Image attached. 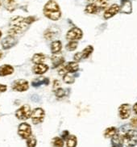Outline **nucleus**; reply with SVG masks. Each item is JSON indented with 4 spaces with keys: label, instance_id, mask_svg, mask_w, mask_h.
Returning <instances> with one entry per match:
<instances>
[{
    "label": "nucleus",
    "instance_id": "f257e3e1",
    "mask_svg": "<svg viewBox=\"0 0 137 147\" xmlns=\"http://www.w3.org/2000/svg\"><path fill=\"white\" fill-rule=\"evenodd\" d=\"M29 24L27 22V18L21 16H15L10 22V29L8 31L9 36H15L22 32Z\"/></svg>",
    "mask_w": 137,
    "mask_h": 147
},
{
    "label": "nucleus",
    "instance_id": "f03ea898",
    "mask_svg": "<svg viewBox=\"0 0 137 147\" xmlns=\"http://www.w3.org/2000/svg\"><path fill=\"white\" fill-rule=\"evenodd\" d=\"M120 136L122 146L124 147H133L137 145V131L135 129L126 130L124 132H117Z\"/></svg>",
    "mask_w": 137,
    "mask_h": 147
},
{
    "label": "nucleus",
    "instance_id": "7ed1b4c3",
    "mask_svg": "<svg viewBox=\"0 0 137 147\" xmlns=\"http://www.w3.org/2000/svg\"><path fill=\"white\" fill-rule=\"evenodd\" d=\"M44 14L52 20H58L61 16L59 5L53 0H49L45 4L44 7Z\"/></svg>",
    "mask_w": 137,
    "mask_h": 147
},
{
    "label": "nucleus",
    "instance_id": "20e7f679",
    "mask_svg": "<svg viewBox=\"0 0 137 147\" xmlns=\"http://www.w3.org/2000/svg\"><path fill=\"white\" fill-rule=\"evenodd\" d=\"M32 114V110L29 105H23L21 108H19L17 111L15 112V117H17L19 120L21 121H26L28 118L31 117Z\"/></svg>",
    "mask_w": 137,
    "mask_h": 147
},
{
    "label": "nucleus",
    "instance_id": "39448f33",
    "mask_svg": "<svg viewBox=\"0 0 137 147\" xmlns=\"http://www.w3.org/2000/svg\"><path fill=\"white\" fill-rule=\"evenodd\" d=\"M44 117H45V112L40 108H35L31 114L32 121L34 125H38L40 123H42Z\"/></svg>",
    "mask_w": 137,
    "mask_h": 147
},
{
    "label": "nucleus",
    "instance_id": "423d86ee",
    "mask_svg": "<svg viewBox=\"0 0 137 147\" xmlns=\"http://www.w3.org/2000/svg\"><path fill=\"white\" fill-rule=\"evenodd\" d=\"M18 134L22 138L27 140L32 136V127L28 123H22L18 127Z\"/></svg>",
    "mask_w": 137,
    "mask_h": 147
},
{
    "label": "nucleus",
    "instance_id": "0eeeda50",
    "mask_svg": "<svg viewBox=\"0 0 137 147\" xmlns=\"http://www.w3.org/2000/svg\"><path fill=\"white\" fill-rule=\"evenodd\" d=\"M28 87H29L28 82L24 79H18L12 83V89L15 91L23 92L27 91Z\"/></svg>",
    "mask_w": 137,
    "mask_h": 147
},
{
    "label": "nucleus",
    "instance_id": "6e6552de",
    "mask_svg": "<svg viewBox=\"0 0 137 147\" xmlns=\"http://www.w3.org/2000/svg\"><path fill=\"white\" fill-rule=\"evenodd\" d=\"M83 36L82 31L78 28H73L66 34V39L68 40H80Z\"/></svg>",
    "mask_w": 137,
    "mask_h": 147
},
{
    "label": "nucleus",
    "instance_id": "1a4fd4ad",
    "mask_svg": "<svg viewBox=\"0 0 137 147\" xmlns=\"http://www.w3.org/2000/svg\"><path fill=\"white\" fill-rule=\"evenodd\" d=\"M17 39L12 36H6L4 39L2 40V46L4 49H9L11 48L14 47L16 44H17Z\"/></svg>",
    "mask_w": 137,
    "mask_h": 147
},
{
    "label": "nucleus",
    "instance_id": "9d476101",
    "mask_svg": "<svg viewBox=\"0 0 137 147\" xmlns=\"http://www.w3.org/2000/svg\"><path fill=\"white\" fill-rule=\"evenodd\" d=\"M119 113H120V117L123 120L128 119L130 115H131V107L128 104H124L120 105L119 108Z\"/></svg>",
    "mask_w": 137,
    "mask_h": 147
},
{
    "label": "nucleus",
    "instance_id": "9b49d317",
    "mask_svg": "<svg viewBox=\"0 0 137 147\" xmlns=\"http://www.w3.org/2000/svg\"><path fill=\"white\" fill-rule=\"evenodd\" d=\"M120 7L117 4L111 5L109 8H107L106 10V11L104 12V18L107 20L110 18L113 17L114 16H116V14L120 11Z\"/></svg>",
    "mask_w": 137,
    "mask_h": 147
},
{
    "label": "nucleus",
    "instance_id": "f8f14e48",
    "mask_svg": "<svg viewBox=\"0 0 137 147\" xmlns=\"http://www.w3.org/2000/svg\"><path fill=\"white\" fill-rule=\"evenodd\" d=\"M120 11L121 13L130 14L132 11V5L129 0L122 1V6L120 7Z\"/></svg>",
    "mask_w": 137,
    "mask_h": 147
},
{
    "label": "nucleus",
    "instance_id": "ddd939ff",
    "mask_svg": "<svg viewBox=\"0 0 137 147\" xmlns=\"http://www.w3.org/2000/svg\"><path fill=\"white\" fill-rule=\"evenodd\" d=\"M49 84V79L45 77H39V78H35L32 82V87H37L41 86V85H45L47 86Z\"/></svg>",
    "mask_w": 137,
    "mask_h": 147
},
{
    "label": "nucleus",
    "instance_id": "4468645a",
    "mask_svg": "<svg viewBox=\"0 0 137 147\" xmlns=\"http://www.w3.org/2000/svg\"><path fill=\"white\" fill-rule=\"evenodd\" d=\"M32 70L36 74H43L48 70V66L45 64H43V63L36 64Z\"/></svg>",
    "mask_w": 137,
    "mask_h": 147
},
{
    "label": "nucleus",
    "instance_id": "2eb2a0df",
    "mask_svg": "<svg viewBox=\"0 0 137 147\" xmlns=\"http://www.w3.org/2000/svg\"><path fill=\"white\" fill-rule=\"evenodd\" d=\"M14 73V68L11 65H3L0 66V76L4 77Z\"/></svg>",
    "mask_w": 137,
    "mask_h": 147
},
{
    "label": "nucleus",
    "instance_id": "dca6fc26",
    "mask_svg": "<svg viewBox=\"0 0 137 147\" xmlns=\"http://www.w3.org/2000/svg\"><path fill=\"white\" fill-rule=\"evenodd\" d=\"M64 67L67 73H76L79 69V65L77 61H69Z\"/></svg>",
    "mask_w": 137,
    "mask_h": 147
},
{
    "label": "nucleus",
    "instance_id": "f3484780",
    "mask_svg": "<svg viewBox=\"0 0 137 147\" xmlns=\"http://www.w3.org/2000/svg\"><path fill=\"white\" fill-rule=\"evenodd\" d=\"M64 61V57L62 55H55L52 57V64L53 68H56L58 66L61 65Z\"/></svg>",
    "mask_w": 137,
    "mask_h": 147
},
{
    "label": "nucleus",
    "instance_id": "a211bd4d",
    "mask_svg": "<svg viewBox=\"0 0 137 147\" xmlns=\"http://www.w3.org/2000/svg\"><path fill=\"white\" fill-rule=\"evenodd\" d=\"M62 49V44L60 40H55L51 44V52L53 54H56L60 52Z\"/></svg>",
    "mask_w": 137,
    "mask_h": 147
},
{
    "label": "nucleus",
    "instance_id": "6ab92c4d",
    "mask_svg": "<svg viewBox=\"0 0 137 147\" xmlns=\"http://www.w3.org/2000/svg\"><path fill=\"white\" fill-rule=\"evenodd\" d=\"M93 4L98 8L99 11L104 10L108 5V0H94Z\"/></svg>",
    "mask_w": 137,
    "mask_h": 147
},
{
    "label": "nucleus",
    "instance_id": "aec40b11",
    "mask_svg": "<svg viewBox=\"0 0 137 147\" xmlns=\"http://www.w3.org/2000/svg\"><path fill=\"white\" fill-rule=\"evenodd\" d=\"M45 55L43 53H36L32 57V61L34 62L35 64H40L43 63L44 61H45Z\"/></svg>",
    "mask_w": 137,
    "mask_h": 147
},
{
    "label": "nucleus",
    "instance_id": "412c9836",
    "mask_svg": "<svg viewBox=\"0 0 137 147\" xmlns=\"http://www.w3.org/2000/svg\"><path fill=\"white\" fill-rule=\"evenodd\" d=\"M66 146L67 147H76L77 144V140L76 136L70 135L66 139Z\"/></svg>",
    "mask_w": 137,
    "mask_h": 147
},
{
    "label": "nucleus",
    "instance_id": "4be33fe9",
    "mask_svg": "<svg viewBox=\"0 0 137 147\" xmlns=\"http://www.w3.org/2000/svg\"><path fill=\"white\" fill-rule=\"evenodd\" d=\"M117 133V129L116 127H109L104 132V137L106 138H113Z\"/></svg>",
    "mask_w": 137,
    "mask_h": 147
},
{
    "label": "nucleus",
    "instance_id": "5701e85b",
    "mask_svg": "<svg viewBox=\"0 0 137 147\" xmlns=\"http://www.w3.org/2000/svg\"><path fill=\"white\" fill-rule=\"evenodd\" d=\"M93 51H94V48L92 47L91 45L87 46L86 49H84L82 50V52H81V58L86 59V58H87V57H89L90 54L93 53Z\"/></svg>",
    "mask_w": 137,
    "mask_h": 147
},
{
    "label": "nucleus",
    "instance_id": "b1692460",
    "mask_svg": "<svg viewBox=\"0 0 137 147\" xmlns=\"http://www.w3.org/2000/svg\"><path fill=\"white\" fill-rule=\"evenodd\" d=\"M74 73H66L65 74L63 75V79H64V82L68 83V84H71L74 82V78L75 76L73 75Z\"/></svg>",
    "mask_w": 137,
    "mask_h": 147
},
{
    "label": "nucleus",
    "instance_id": "393cba45",
    "mask_svg": "<svg viewBox=\"0 0 137 147\" xmlns=\"http://www.w3.org/2000/svg\"><path fill=\"white\" fill-rule=\"evenodd\" d=\"M85 11H86V13L89 14H96L99 11V10H98V8H97L93 3H90V4L87 5Z\"/></svg>",
    "mask_w": 137,
    "mask_h": 147
},
{
    "label": "nucleus",
    "instance_id": "a878e982",
    "mask_svg": "<svg viewBox=\"0 0 137 147\" xmlns=\"http://www.w3.org/2000/svg\"><path fill=\"white\" fill-rule=\"evenodd\" d=\"M52 146L53 147H63L64 146V142L63 140L58 137H56L52 139Z\"/></svg>",
    "mask_w": 137,
    "mask_h": 147
},
{
    "label": "nucleus",
    "instance_id": "bb28decb",
    "mask_svg": "<svg viewBox=\"0 0 137 147\" xmlns=\"http://www.w3.org/2000/svg\"><path fill=\"white\" fill-rule=\"evenodd\" d=\"M77 45H78V42L77 40H70L67 45H66V49L68 50V51H73L75 50L77 47Z\"/></svg>",
    "mask_w": 137,
    "mask_h": 147
},
{
    "label": "nucleus",
    "instance_id": "cd10ccee",
    "mask_svg": "<svg viewBox=\"0 0 137 147\" xmlns=\"http://www.w3.org/2000/svg\"><path fill=\"white\" fill-rule=\"evenodd\" d=\"M36 139L33 136H31L27 139V146L36 147Z\"/></svg>",
    "mask_w": 137,
    "mask_h": 147
},
{
    "label": "nucleus",
    "instance_id": "c85d7f7f",
    "mask_svg": "<svg viewBox=\"0 0 137 147\" xmlns=\"http://www.w3.org/2000/svg\"><path fill=\"white\" fill-rule=\"evenodd\" d=\"M65 92H66L65 90L59 87V88H57V89L55 90V95H56V96L57 98H62V97H64V96H65V95H66Z\"/></svg>",
    "mask_w": 137,
    "mask_h": 147
},
{
    "label": "nucleus",
    "instance_id": "c756f323",
    "mask_svg": "<svg viewBox=\"0 0 137 147\" xmlns=\"http://www.w3.org/2000/svg\"><path fill=\"white\" fill-rule=\"evenodd\" d=\"M54 33L51 29H48L45 32H44V37L47 40H51L53 36H54Z\"/></svg>",
    "mask_w": 137,
    "mask_h": 147
},
{
    "label": "nucleus",
    "instance_id": "7c9ffc66",
    "mask_svg": "<svg viewBox=\"0 0 137 147\" xmlns=\"http://www.w3.org/2000/svg\"><path fill=\"white\" fill-rule=\"evenodd\" d=\"M131 126L133 128H137V117H133L131 120Z\"/></svg>",
    "mask_w": 137,
    "mask_h": 147
},
{
    "label": "nucleus",
    "instance_id": "2f4dec72",
    "mask_svg": "<svg viewBox=\"0 0 137 147\" xmlns=\"http://www.w3.org/2000/svg\"><path fill=\"white\" fill-rule=\"evenodd\" d=\"M73 59L75 60V61H79L81 59V53H77L74 57H73Z\"/></svg>",
    "mask_w": 137,
    "mask_h": 147
},
{
    "label": "nucleus",
    "instance_id": "473e14b6",
    "mask_svg": "<svg viewBox=\"0 0 137 147\" xmlns=\"http://www.w3.org/2000/svg\"><path fill=\"white\" fill-rule=\"evenodd\" d=\"M7 90V87L3 84H0V93H3Z\"/></svg>",
    "mask_w": 137,
    "mask_h": 147
},
{
    "label": "nucleus",
    "instance_id": "72a5a7b5",
    "mask_svg": "<svg viewBox=\"0 0 137 147\" xmlns=\"http://www.w3.org/2000/svg\"><path fill=\"white\" fill-rule=\"evenodd\" d=\"M68 137V131H64L63 134H62V138L64 139H67V138Z\"/></svg>",
    "mask_w": 137,
    "mask_h": 147
},
{
    "label": "nucleus",
    "instance_id": "f704fd0d",
    "mask_svg": "<svg viewBox=\"0 0 137 147\" xmlns=\"http://www.w3.org/2000/svg\"><path fill=\"white\" fill-rule=\"evenodd\" d=\"M59 86H60V82L57 81V80H55V81H54V89L59 88Z\"/></svg>",
    "mask_w": 137,
    "mask_h": 147
},
{
    "label": "nucleus",
    "instance_id": "c9c22d12",
    "mask_svg": "<svg viewBox=\"0 0 137 147\" xmlns=\"http://www.w3.org/2000/svg\"><path fill=\"white\" fill-rule=\"evenodd\" d=\"M133 111H134V113L137 115V103H136V104H134V106H133Z\"/></svg>",
    "mask_w": 137,
    "mask_h": 147
},
{
    "label": "nucleus",
    "instance_id": "e433bc0d",
    "mask_svg": "<svg viewBox=\"0 0 137 147\" xmlns=\"http://www.w3.org/2000/svg\"><path fill=\"white\" fill-rule=\"evenodd\" d=\"M112 147H124L122 146H112Z\"/></svg>",
    "mask_w": 137,
    "mask_h": 147
},
{
    "label": "nucleus",
    "instance_id": "4c0bfd02",
    "mask_svg": "<svg viewBox=\"0 0 137 147\" xmlns=\"http://www.w3.org/2000/svg\"><path fill=\"white\" fill-rule=\"evenodd\" d=\"M2 56H3V53L1 52V50H0V58L2 57Z\"/></svg>",
    "mask_w": 137,
    "mask_h": 147
},
{
    "label": "nucleus",
    "instance_id": "58836bf2",
    "mask_svg": "<svg viewBox=\"0 0 137 147\" xmlns=\"http://www.w3.org/2000/svg\"><path fill=\"white\" fill-rule=\"evenodd\" d=\"M1 36H2V32L0 31V38H1Z\"/></svg>",
    "mask_w": 137,
    "mask_h": 147
},
{
    "label": "nucleus",
    "instance_id": "ea45409f",
    "mask_svg": "<svg viewBox=\"0 0 137 147\" xmlns=\"http://www.w3.org/2000/svg\"><path fill=\"white\" fill-rule=\"evenodd\" d=\"M0 6H1V2H0Z\"/></svg>",
    "mask_w": 137,
    "mask_h": 147
}]
</instances>
